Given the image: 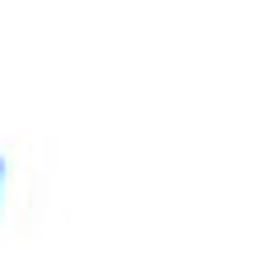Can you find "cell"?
Listing matches in <instances>:
<instances>
[{
  "mask_svg": "<svg viewBox=\"0 0 255 255\" xmlns=\"http://www.w3.org/2000/svg\"><path fill=\"white\" fill-rule=\"evenodd\" d=\"M0 181H5V158H0Z\"/></svg>",
  "mask_w": 255,
  "mask_h": 255,
  "instance_id": "obj_1",
  "label": "cell"
}]
</instances>
